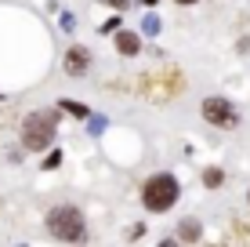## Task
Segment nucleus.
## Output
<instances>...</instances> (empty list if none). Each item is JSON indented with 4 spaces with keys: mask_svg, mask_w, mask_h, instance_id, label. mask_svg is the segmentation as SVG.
Masks as SVG:
<instances>
[{
    "mask_svg": "<svg viewBox=\"0 0 250 247\" xmlns=\"http://www.w3.org/2000/svg\"><path fill=\"white\" fill-rule=\"evenodd\" d=\"M47 229L55 240H65V244H76L87 236V225H83V215L76 207H55L47 215Z\"/></svg>",
    "mask_w": 250,
    "mask_h": 247,
    "instance_id": "obj_2",
    "label": "nucleus"
},
{
    "mask_svg": "<svg viewBox=\"0 0 250 247\" xmlns=\"http://www.w3.org/2000/svg\"><path fill=\"white\" fill-rule=\"evenodd\" d=\"M200 233H203V229H200L196 218H185V222L178 225V240H185V244H196V240H200Z\"/></svg>",
    "mask_w": 250,
    "mask_h": 247,
    "instance_id": "obj_7",
    "label": "nucleus"
},
{
    "mask_svg": "<svg viewBox=\"0 0 250 247\" xmlns=\"http://www.w3.org/2000/svg\"><path fill=\"white\" fill-rule=\"evenodd\" d=\"M58 164H62V153H58V149H55V153H51V157L44 160V167H47V171H55V167H58Z\"/></svg>",
    "mask_w": 250,
    "mask_h": 247,
    "instance_id": "obj_11",
    "label": "nucleus"
},
{
    "mask_svg": "<svg viewBox=\"0 0 250 247\" xmlns=\"http://www.w3.org/2000/svg\"><path fill=\"white\" fill-rule=\"evenodd\" d=\"M203 182L214 189V185H221V182H225V175H221L218 167H207V171H203Z\"/></svg>",
    "mask_w": 250,
    "mask_h": 247,
    "instance_id": "obj_9",
    "label": "nucleus"
},
{
    "mask_svg": "<svg viewBox=\"0 0 250 247\" xmlns=\"http://www.w3.org/2000/svg\"><path fill=\"white\" fill-rule=\"evenodd\" d=\"M91 66V51L87 47H69L65 51V73L69 76H83Z\"/></svg>",
    "mask_w": 250,
    "mask_h": 247,
    "instance_id": "obj_5",
    "label": "nucleus"
},
{
    "mask_svg": "<svg viewBox=\"0 0 250 247\" xmlns=\"http://www.w3.org/2000/svg\"><path fill=\"white\" fill-rule=\"evenodd\" d=\"M145 4H156V0H145Z\"/></svg>",
    "mask_w": 250,
    "mask_h": 247,
    "instance_id": "obj_15",
    "label": "nucleus"
},
{
    "mask_svg": "<svg viewBox=\"0 0 250 247\" xmlns=\"http://www.w3.org/2000/svg\"><path fill=\"white\" fill-rule=\"evenodd\" d=\"M58 109H65V113H73V116H80V120H83V116H87V113H91V109H87V106H80V102H73V98H62V102H58Z\"/></svg>",
    "mask_w": 250,
    "mask_h": 247,
    "instance_id": "obj_8",
    "label": "nucleus"
},
{
    "mask_svg": "<svg viewBox=\"0 0 250 247\" xmlns=\"http://www.w3.org/2000/svg\"><path fill=\"white\" fill-rule=\"evenodd\" d=\"M113 29H120V19H116V15H113V19H109L105 25H102V33H113Z\"/></svg>",
    "mask_w": 250,
    "mask_h": 247,
    "instance_id": "obj_12",
    "label": "nucleus"
},
{
    "mask_svg": "<svg viewBox=\"0 0 250 247\" xmlns=\"http://www.w3.org/2000/svg\"><path fill=\"white\" fill-rule=\"evenodd\" d=\"M203 116L214 127H236V120H239V113L232 109V102H225V98H207L203 102Z\"/></svg>",
    "mask_w": 250,
    "mask_h": 247,
    "instance_id": "obj_4",
    "label": "nucleus"
},
{
    "mask_svg": "<svg viewBox=\"0 0 250 247\" xmlns=\"http://www.w3.org/2000/svg\"><path fill=\"white\" fill-rule=\"evenodd\" d=\"M116 51H120V55H138V51H142V33L120 29L116 33Z\"/></svg>",
    "mask_w": 250,
    "mask_h": 247,
    "instance_id": "obj_6",
    "label": "nucleus"
},
{
    "mask_svg": "<svg viewBox=\"0 0 250 247\" xmlns=\"http://www.w3.org/2000/svg\"><path fill=\"white\" fill-rule=\"evenodd\" d=\"M142 203L149 211H156V215L160 211H170L178 203V182L170 175H152L149 182L142 185Z\"/></svg>",
    "mask_w": 250,
    "mask_h": 247,
    "instance_id": "obj_3",
    "label": "nucleus"
},
{
    "mask_svg": "<svg viewBox=\"0 0 250 247\" xmlns=\"http://www.w3.org/2000/svg\"><path fill=\"white\" fill-rule=\"evenodd\" d=\"M55 135H58V109H37V113H29L25 124H22V142H25L29 153L47 149L51 142H55Z\"/></svg>",
    "mask_w": 250,
    "mask_h": 247,
    "instance_id": "obj_1",
    "label": "nucleus"
},
{
    "mask_svg": "<svg viewBox=\"0 0 250 247\" xmlns=\"http://www.w3.org/2000/svg\"><path fill=\"white\" fill-rule=\"evenodd\" d=\"M178 4H196V0H178Z\"/></svg>",
    "mask_w": 250,
    "mask_h": 247,
    "instance_id": "obj_14",
    "label": "nucleus"
},
{
    "mask_svg": "<svg viewBox=\"0 0 250 247\" xmlns=\"http://www.w3.org/2000/svg\"><path fill=\"white\" fill-rule=\"evenodd\" d=\"M142 33H149V37L160 33V19H156V15H145V19H142Z\"/></svg>",
    "mask_w": 250,
    "mask_h": 247,
    "instance_id": "obj_10",
    "label": "nucleus"
},
{
    "mask_svg": "<svg viewBox=\"0 0 250 247\" xmlns=\"http://www.w3.org/2000/svg\"><path fill=\"white\" fill-rule=\"evenodd\" d=\"M105 4H109V7H127L131 0H105Z\"/></svg>",
    "mask_w": 250,
    "mask_h": 247,
    "instance_id": "obj_13",
    "label": "nucleus"
}]
</instances>
